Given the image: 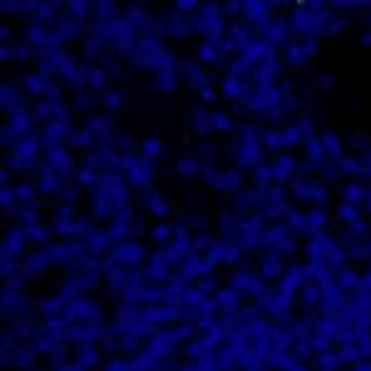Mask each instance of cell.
<instances>
[{
  "instance_id": "obj_7",
  "label": "cell",
  "mask_w": 371,
  "mask_h": 371,
  "mask_svg": "<svg viewBox=\"0 0 371 371\" xmlns=\"http://www.w3.org/2000/svg\"><path fill=\"white\" fill-rule=\"evenodd\" d=\"M47 158H50V166H55V168H60V171L72 168V158H70L62 148H52V151L47 153Z\"/></svg>"
},
{
  "instance_id": "obj_3",
  "label": "cell",
  "mask_w": 371,
  "mask_h": 371,
  "mask_svg": "<svg viewBox=\"0 0 371 371\" xmlns=\"http://www.w3.org/2000/svg\"><path fill=\"white\" fill-rule=\"evenodd\" d=\"M146 253H144V248L141 245H119L116 250H114V260L116 262H124V265H134V262H139L141 258H144Z\"/></svg>"
},
{
  "instance_id": "obj_34",
  "label": "cell",
  "mask_w": 371,
  "mask_h": 371,
  "mask_svg": "<svg viewBox=\"0 0 371 371\" xmlns=\"http://www.w3.org/2000/svg\"><path fill=\"white\" fill-rule=\"evenodd\" d=\"M107 104H111V107H116V104H119V99H116V97H107Z\"/></svg>"
},
{
  "instance_id": "obj_21",
  "label": "cell",
  "mask_w": 371,
  "mask_h": 371,
  "mask_svg": "<svg viewBox=\"0 0 371 371\" xmlns=\"http://www.w3.org/2000/svg\"><path fill=\"white\" fill-rule=\"evenodd\" d=\"M255 178H258V183H260V186H265L270 178H275V168H272V166H258Z\"/></svg>"
},
{
  "instance_id": "obj_24",
  "label": "cell",
  "mask_w": 371,
  "mask_h": 371,
  "mask_svg": "<svg viewBox=\"0 0 371 371\" xmlns=\"http://www.w3.org/2000/svg\"><path fill=\"white\" fill-rule=\"evenodd\" d=\"M319 364H322V366L334 369V366H339V364H341V356H339V354H329V351H324V354L319 356Z\"/></svg>"
},
{
  "instance_id": "obj_11",
  "label": "cell",
  "mask_w": 371,
  "mask_h": 371,
  "mask_svg": "<svg viewBox=\"0 0 371 371\" xmlns=\"http://www.w3.org/2000/svg\"><path fill=\"white\" fill-rule=\"evenodd\" d=\"M324 223H327V216H324V211H322V208H312V211H307V225H309V230H319Z\"/></svg>"
},
{
  "instance_id": "obj_25",
  "label": "cell",
  "mask_w": 371,
  "mask_h": 371,
  "mask_svg": "<svg viewBox=\"0 0 371 371\" xmlns=\"http://www.w3.org/2000/svg\"><path fill=\"white\" fill-rule=\"evenodd\" d=\"M33 193H35V188H33V186H20V188L15 191V198L18 201H23V203H28V201H33Z\"/></svg>"
},
{
  "instance_id": "obj_15",
  "label": "cell",
  "mask_w": 371,
  "mask_h": 371,
  "mask_svg": "<svg viewBox=\"0 0 371 371\" xmlns=\"http://www.w3.org/2000/svg\"><path fill=\"white\" fill-rule=\"evenodd\" d=\"M287 221H290V225H292L295 230H309L307 216H302V213H297V211H287Z\"/></svg>"
},
{
  "instance_id": "obj_10",
  "label": "cell",
  "mask_w": 371,
  "mask_h": 371,
  "mask_svg": "<svg viewBox=\"0 0 371 371\" xmlns=\"http://www.w3.org/2000/svg\"><path fill=\"white\" fill-rule=\"evenodd\" d=\"M218 304H225L228 309H235L238 307V302H240V295L235 292V287H230V290H223V292H218Z\"/></svg>"
},
{
  "instance_id": "obj_32",
  "label": "cell",
  "mask_w": 371,
  "mask_h": 371,
  "mask_svg": "<svg viewBox=\"0 0 371 371\" xmlns=\"http://www.w3.org/2000/svg\"><path fill=\"white\" fill-rule=\"evenodd\" d=\"M8 203H13V193H10L8 188H3V206L8 208Z\"/></svg>"
},
{
  "instance_id": "obj_29",
  "label": "cell",
  "mask_w": 371,
  "mask_h": 371,
  "mask_svg": "<svg viewBox=\"0 0 371 371\" xmlns=\"http://www.w3.org/2000/svg\"><path fill=\"white\" fill-rule=\"evenodd\" d=\"M77 178H79V183H94V181H97V173H94L92 168H82V171L77 173Z\"/></svg>"
},
{
  "instance_id": "obj_26",
  "label": "cell",
  "mask_w": 371,
  "mask_h": 371,
  "mask_svg": "<svg viewBox=\"0 0 371 371\" xmlns=\"http://www.w3.org/2000/svg\"><path fill=\"white\" fill-rule=\"evenodd\" d=\"M151 238H153V240H158V243H163V240H168V238H171V228L161 223V225H156V228H153Z\"/></svg>"
},
{
  "instance_id": "obj_2",
  "label": "cell",
  "mask_w": 371,
  "mask_h": 371,
  "mask_svg": "<svg viewBox=\"0 0 371 371\" xmlns=\"http://www.w3.org/2000/svg\"><path fill=\"white\" fill-rule=\"evenodd\" d=\"M238 161H240V166H255L260 161V144H258V139H243Z\"/></svg>"
},
{
  "instance_id": "obj_4",
  "label": "cell",
  "mask_w": 371,
  "mask_h": 371,
  "mask_svg": "<svg viewBox=\"0 0 371 371\" xmlns=\"http://www.w3.org/2000/svg\"><path fill=\"white\" fill-rule=\"evenodd\" d=\"M280 270H282V260H280L277 253H270V255L262 258V275L265 277H277Z\"/></svg>"
},
{
  "instance_id": "obj_28",
  "label": "cell",
  "mask_w": 371,
  "mask_h": 371,
  "mask_svg": "<svg viewBox=\"0 0 371 371\" xmlns=\"http://www.w3.org/2000/svg\"><path fill=\"white\" fill-rule=\"evenodd\" d=\"M213 126H216V129H221V131H228V129H230V119H228L225 114H221V111H218V114L213 116Z\"/></svg>"
},
{
  "instance_id": "obj_19",
  "label": "cell",
  "mask_w": 371,
  "mask_h": 371,
  "mask_svg": "<svg viewBox=\"0 0 371 371\" xmlns=\"http://www.w3.org/2000/svg\"><path fill=\"white\" fill-rule=\"evenodd\" d=\"M211 124H213V121L206 116V111H198V114L193 116V129H196V131H201V134H206V131L211 129Z\"/></svg>"
},
{
  "instance_id": "obj_33",
  "label": "cell",
  "mask_w": 371,
  "mask_h": 371,
  "mask_svg": "<svg viewBox=\"0 0 371 371\" xmlns=\"http://www.w3.org/2000/svg\"><path fill=\"white\" fill-rule=\"evenodd\" d=\"M203 99L211 102V99H213V89H203Z\"/></svg>"
},
{
  "instance_id": "obj_20",
  "label": "cell",
  "mask_w": 371,
  "mask_h": 371,
  "mask_svg": "<svg viewBox=\"0 0 371 371\" xmlns=\"http://www.w3.org/2000/svg\"><path fill=\"white\" fill-rule=\"evenodd\" d=\"M25 235H28L30 240H35V243L47 240V230H45V228H40V225H28V228H25Z\"/></svg>"
},
{
  "instance_id": "obj_17",
  "label": "cell",
  "mask_w": 371,
  "mask_h": 371,
  "mask_svg": "<svg viewBox=\"0 0 371 371\" xmlns=\"http://www.w3.org/2000/svg\"><path fill=\"white\" fill-rule=\"evenodd\" d=\"M339 218H341V221H346V223L356 221V218H359L356 206H354V203H349V201H346V203H341V206H339Z\"/></svg>"
},
{
  "instance_id": "obj_9",
  "label": "cell",
  "mask_w": 371,
  "mask_h": 371,
  "mask_svg": "<svg viewBox=\"0 0 371 371\" xmlns=\"http://www.w3.org/2000/svg\"><path fill=\"white\" fill-rule=\"evenodd\" d=\"M366 198V188L361 183H349L346 188H344V201H349V203H361Z\"/></svg>"
},
{
  "instance_id": "obj_6",
  "label": "cell",
  "mask_w": 371,
  "mask_h": 371,
  "mask_svg": "<svg viewBox=\"0 0 371 371\" xmlns=\"http://www.w3.org/2000/svg\"><path fill=\"white\" fill-rule=\"evenodd\" d=\"M272 168H275V181H287L290 173H292V168H295V161L290 156H280Z\"/></svg>"
},
{
  "instance_id": "obj_23",
  "label": "cell",
  "mask_w": 371,
  "mask_h": 371,
  "mask_svg": "<svg viewBox=\"0 0 371 371\" xmlns=\"http://www.w3.org/2000/svg\"><path fill=\"white\" fill-rule=\"evenodd\" d=\"M319 295H322V287H317V285H312V287H307V290H304V295H302V299H304V304H314V302L319 299Z\"/></svg>"
},
{
  "instance_id": "obj_14",
  "label": "cell",
  "mask_w": 371,
  "mask_h": 371,
  "mask_svg": "<svg viewBox=\"0 0 371 371\" xmlns=\"http://www.w3.org/2000/svg\"><path fill=\"white\" fill-rule=\"evenodd\" d=\"M302 136H307L304 131H302V126H290V129H285L282 131V139H285V146H292V144H297Z\"/></svg>"
},
{
  "instance_id": "obj_8",
  "label": "cell",
  "mask_w": 371,
  "mask_h": 371,
  "mask_svg": "<svg viewBox=\"0 0 371 371\" xmlns=\"http://www.w3.org/2000/svg\"><path fill=\"white\" fill-rule=\"evenodd\" d=\"M40 188H42V193H55L57 188H60V181H57V176H55V171L50 168H45L42 171V176H40Z\"/></svg>"
},
{
  "instance_id": "obj_16",
  "label": "cell",
  "mask_w": 371,
  "mask_h": 371,
  "mask_svg": "<svg viewBox=\"0 0 371 371\" xmlns=\"http://www.w3.org/2000/svg\"><path fill=\"white\" fill-rule=\"evenodd\" d=\"M262 144H265V146H270V148H280V146H285L282 131H267V134H262Z\"/></svg>"
},
{
  "instance_id": "obj_22",
  "label": "cell",
  "mask_w": 371,
  "mask_h": 371,
  "mask_svg": "<svg viewBox=\"0 0 371 371\" xmlns=\"http://www.w3.org/2000/svg\"><path fill=\"white\" fill-rule=\"evenodd\" d=\"M339 356H341V361H356V359L361 356V351H359V349L349 341V346H344V349L339 351Z\"/></svg>"
},
{
  "instance_id": "obj_5",
  "label": "cell",
  "mask_w": 371,
  "mask_h": 371,
  "mask_svg": "<svg viewBox=\"0 0 371 371\" xmlns=\"http://www.w3.org/2000/svg\"><path fill=\"white\" fill-rule=\"evenodd\" d=\"M307 153H309L312 161L322 163V158H324V153H327L324 141H322V139H314V136H307Z\"/></svg>"
},
{
  "instance_id": "obj_13",
  "label": "cell",
  "mask_w": 371,
  "mask_h": 371,
  "mask_svg": "<svg viewBox=\"0 0 371 371\" xmlns=\"http://www.w3.org/2000/svg\"><path fill=\"white\" fill-rule=\"evenodd\" d=\"M198 168H201V166H198L193 158H181V161H178V171H181L183 178H193V176L198 173Z\"/></svg>"
},
{
  "instance_id": "obj_30",
  "label": "cell",
  "mask_w": 371,
  "mask_h": 371,
  "mask_svg": "<svg viewBox=\"0 0 371 371\" xmlns=\"http://www.w3.org/2000/svg\"><path fill=\"white\" fill-rule=\"evenodd\" d=\"M74 144H77V146H89V144H92V134H89V131L74 134Z\"/></svg>"
},
{
  "instance_id": "obj_1",
  "label": "cell",
  "mask_w": 371,
  "mask_h": 371,
  "mask_svg": "<svg viewBox=\"0 0 371 371\" xmlns=\"http://www.w3.org/2000/svg\"><path fill=\"white\" fill-rule=\"evenodd\" d=\"M121 163L129 168V181H131V186H146V183L151 181V176H153L151 163L139 161V158H134V156H124Z\"/></svg>"
},
{
  "instance_id": "obj_18",
  "label": "cell",
  "mask_w": 371,
  "mask_h": 371,
  "mask_svg": "<svg viewBox=\"0 0 371 371\" xmlns=\"http://www.w3.org/2000/svg\"><path fill=\"white\" fill-rule=\"evenodd\" d=\"M141 148H144V156H146V158H153V156L161 153V141H158V139H146Z\"/></svg>"
},
{
  "instance_id": "obj_12",
  "label": "cell",
  "mask_w": 371,
  "mask_h": 371,
  "mask_svg": "<svg viewBox=\"0 0 371 371\" xmlns=\"http://www.w3.org/2000/svg\"><path fill=\"white\" fill-rule=\"evenodd\" d=\"M322 141H324V146H327V151L334 156V158H339L341 156V141L332 134V131H327L324 136H322Z\"/></svg>"
},
{
  "instance_id": "obj_27",
  "label": "cell",
  "mask_w": 371,
  "mask_h": 371,
  "mask_svg": "<svg viewBox=\"0 0 371 371\" xmlns=\"http://www.w3.org/2000/svg\"><path fill=\"white\" fill-rule=\"evenodd\" d=\"M339 282H341V287H359V277L354 272H346V270L339 275Z\"/></svg>"
},
{
  "instance_id": "obj_31",
  "label": "cell",
  "mask_w": 371,
  "mask_h": 371,
  "mask_svg": "<svg viewBox=\"0 0 371 371\" xmlns=\"http://www.w3.org/2000/svg\"><path fill=\"white\" fill-rule=\"evenodd\" d=\"M351 228H354V233H356V235H364V233H366V228H364V223H361L359 218H356V221H351Z\"/></svg>"
}]
</instances>
